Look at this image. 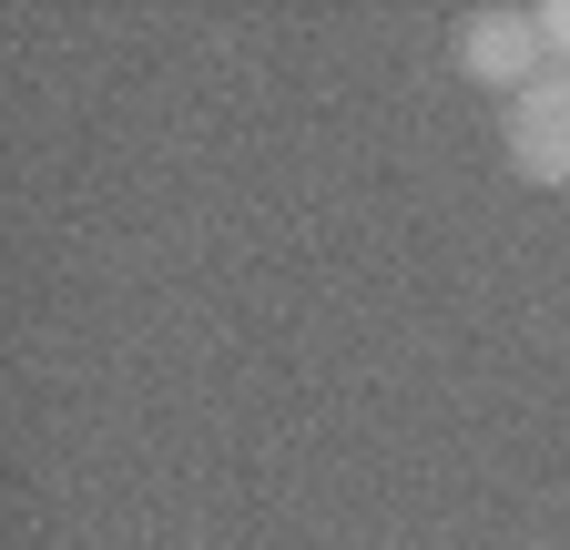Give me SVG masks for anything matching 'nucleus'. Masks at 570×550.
I'll list each match as a JSON object with an SVG mask.
<instances>
[{
    "label": "nucleus",
    "instance_id": "f03ea898",
    "mask_svg": "<svg viewBox=\"0 0 570 550\" xmlns=\"http://www.w3.org/2000/svg\"><path fill=\"white\" fill-rule=\"evenodd\" d=\"M510 164L530 184H570V72H540L510 102Z\"/></svg>",
    "mask_w": 570,
    "mask_h": 550
},
{
    "label": "nucleus",
    "instance_id": "f257e3e1",
    "mask_svg": "<svg viewBox=\"0 0 570 550\" xmlns=\"http://www.w3.org/2000/svg\"><path fill=\"white\" fill-rule=\"evenodd\" d=\"M540 11H469L459 21V72L469 82H510V102L540 82Z\"/></svg>",
    "mask_w": 570,
    "mask_h": 550
},
{
    "label": "nucleus",
    "instance_id": "7ed1b4c3",
    "mask_svg": "<svg viewBox=\"0 0 570 550\" xmlns=\"http://www.w3.org/2000/svg\"><path fill=\"white\" fill-rule=\"evenodd\" d=\"M540 41H550V51L570 61V0H550V11H540Z\"/></svg>",
    "mask_w": 570,
    "mask_h": 550
}]
</instances>
